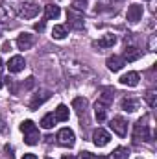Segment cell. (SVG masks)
Wrapping results in <instances>:
<instances>
[{"label": "cell", "instance_id": "obj_19", "mask_svg": "<svg viewBox=\"0 0 157 159\" xmlns=\"http://www.w3.org/2000/svg\"><path fill=\"white\" fill-rule=\"evenodd\" d=\"M54 117H56V120H59V122H67L69 120V107L65 104H59L57 109H56V113H54Z\"/></svg>", "mask_w": 157, "mask_h": 159}, {"label": "cell", "instance_id": "obj_33", "mask_svg": "<svg viewBox=\"0 0 157 159\" xmlns=\"http://www.w3.org/2000/svg\"><path fill=\"white\" fill-rule=\"evenodd\" d=\"M46 159H52V157H46Z\"/></svg>", "mask_w": 157, "mask_h": 159}, {"label": "cell", "instance_id": "obj_9", "mask_svg": "<svg viewBox=\"0 0 157 159\" xmlns=\"http://www.w3.org/2000/svg\"><path fill=\"white\" fill-rule=\"evenodd\" d=\"M7 70L11 72V74H17V72H20L24 67H26V61H24V57L22 56H13L9 61H7Z\"/></svg>", "mask_w": 157, "mask_h": 159}, {"label": "cell", "instance_id": "obj_12", "mask_svg": "<svg viewBox=\"0 0 157 159\" xmlns=\"http://www.w3.org/2000/svg\"><path fill=\"white\" fill-rule=\"evenodd\" d=\"M48 98H50V93H48V91L35 93V94H34V98L30 100V109H37V107H39V106H43Z\"/></svg>", "mask_w": 157, "mask_h": 159}, {"label": "cell", "instance_id": "obj_27", "mask_svg": "<svg viewBox=\"0 0 157 159\" xmlns=\"http://www.w3.org/2000/svg\"><path fill=\"white\" fill-rule=\"evenodd\" d=\"M35 30H37V32H43V30H44V22H37V24H35Z\"/></svg>", "mask_w": 157, "mask_h": 159}, {"label": "cell", "instance_id": "obj_7", "mask_svg": "<svg viewBox=\"0 0 157 159\" xmlns=\"http://www.w3.org/2000/svg\"><path fill=\"white\" fill-rule=\"evenodd\" d=\"M109 141H111L109 131H105V129H102V128H98V129H94V131H92V143H94L98 148L107 146V144H109Z\"/></svg>", "mask_w": 157, "mask_h": 159}, {"label": "cell", "instance_id": "obj_1", "mask_svg": "<svg viewBox=\"0 0 157 159\" xmlns=\"http://www.w3.org/2000/svg\"><path fill=\"white\" fill-rule=\"evenodd\" d=\"M113 98H115V89H109V87L102 89V94L98 96V100L94 104V115H96V119L100 122L105 120L107 111H109V107L113 104Z\"/></svg>", "mask_w": 157, "mask_h": 159}, {"label": "cell", "instance_id": "obj_10", "mask_svg": "<svg viewBox=\"0 0 157 159\" xmlns=\"http://www.w3.org/2000/svg\"><path fill=\"white\" fill-rule=\"evenodd\" d=\"M34 44H35V35H32V34H20V35L17 37V46H19V50H30Z\"/></svg>", "mask_w": 157, "mask_h": 159}, {"label": "cell", "instance_id": "obj_28", "mask_svg": "<svg viewBox=\"0 0 157 159\" xmlns=\"http://www.w3.org/2000/svg\"><path fill=\"white\" fill-rule=\"evenodd\" d=\"M22 159H37V156H35V154H24Z\"/></svg>", "mask_w": 157, "mask_h": 159}, {"label": "cell", "instance_id": "obj_5", "mask_svg": "<svg viewBox=\"0 0 157 159\" xmlns=\"http://www.w3.org/2000/svg\"><path fill=\"white\" fill-rule=\"evenodd\" d=\"M67 19H69V28H72V30H83V15L79 13L78 9H74V7H70L69 11H67Z\"/></svg>", "mask_w": 157, "mask_h": 159}, {"label": "cell", "instance_id": "obj_3", "mask_svg": "<svg viewBox=\"0 0 157 159\" xmlns=\"http://www.w3.org/2000/svg\"><path fill=\"white\" fill-rule=\"evenodd\" d=\"M152 141V131L146 124V119H141L133 126V143H148Z\"/></svg>", "mask_w": 157, "mask_h": 159}, {"label": "cell", "instance_id": "obj_23", "mask_svg": "<svg viewBox=\"0 0 157 159\" xmlns=\"http://www.w3.org/2000/svg\"><path fill=\"white\" fill-rule=\"evenodd\" d=\"M56 122H57V120L54 117V113H48V115H44V117L41 119V126H43L44 129H52Z\"/></svg>", "mask_w": 157, "mask_h": 159}, {"label": "cell", "instance_id": "obj_4", "mask_svg": "<svg viewBox=\"0 0 157 159\" xmlns=\"http://www.w3.org/2000/svg\"><path fill=\"white\" fill-rule=\"evenodd\" d=\"M56 139H57V143H59L61 146H65V148H72L74 143H76V135H74V131L69 129V128L59 129L57 135H56Z\"/></svg>", "mask_w": 157, "mask_h": 159}, {"label": "cell", "instance_id": "obj_32", "mask_svg": "<svg viewBox=\"0 0 157 159\" xmlns=\"http://www.w3.org/2000/svg\"><path fill=\"white\" fill-rule=\"evenodd\" d=\"M111 2H117V0H111Z\"/></svg>", "mask_w": 157, "mask_h": 159}, {"label": "cell", "instance_id": "obj_6", "mask_svg": "<svg viewBox=\"0 0 157 159\" xmlns=\"http://www.w3.org/2000/svg\"><path fill=\"white\" fill-rule=\"evenodd\" d=\"M109 128L117 133L118 137H126V133H128V120L124 117H113V120L109 122Z\"/></svg>", "mask_w": 157, "mask_h": 159}, {"label": "cell", "instance_id": "obj_11", "mask_svg": "<svg viewBox=\"0 0 157 159\" xmlns=\"http://www.w3.org/2000/svg\"><path fill=\"white\" fill-rule=\"evenodd\" d=\"M128 20L129 22H139L141 19H142V6H139V4H131L129 7H128Z\"/></svg>", "mask_w": 157, "mask_h": 159}, {"label": "cell", "instance_id": "obj_26", "mask_svg": "<svg viewBox=\"0 0 157 159\" xmlns=\"http://www.w3.org/2000/svg\"><path fill=\"white\" fill-rule=\"evenodd\" d=\"M7 131V124H6V120L0 117V133H6Z\"/></svg>", "mask_w": 157, "mask_h": 159}, {"label": "cell", "instance_id": "obj_20", "mask_svg": "<svg viewBox=\"0 0 157 159\" xmlns=\"http://www.w3.org/2000/svg\"><path fill=\"white\" fill-rule=\"evenodd\" d=\"M115 43H117V35L105 34L102 39L98 41V46H100V48H111V46H115Z\"/></svg>", "mask_w": 157, "mask_h": 159}, {"label": "cell", "instance_id": "obj_24", "mask_svg": "<svg viewBox=\"0 0 157 159\" xmlns=\"http://www.w3.org/2000/svg\"><path fill=\"white\" fill-rule=\"evenodd\" d=\"M144 100H146V104H148L150 107H155L157 106V91H148V93L144 94Z\"/></svg>", "mask_w": 157, "mask_h": 159}, {"label": "cell", "instance_id": "obj_8", "mask_svg": "<svg viewBox=\"0 0 157 159\" xmlns=\"http://www.w3.org/2000/svg\"><path fill=\"white\" fill-rule=\"evenodd\" d=\"M39 11H41L39 4L28 2V4H22V7H20V17H24V19H34V17L39 15Z\"/></svg>", "mask_w": 157, "mask_h": 159}, {"label": "cell", "instance_id": "obj_18", "mask_svg": "<svg viewBox=\"0 0 157 159\" xmlns=\"http://www.w3.org/2000/svg\"><path fill=\"white\" fill-rule=\"evenodd\" d=\"M120 107H122L124 111H128V113H133V111L139 109V102H137L135 98H122Z\"/></svg>", "mask_w": 157, "mask_h": 159}, {"label": "cell", "instance_id": "obj_15", "mask_svg": "<svg viewBox=\"0 0 157 159\" xmlns=\"http://www.w3.org/2000/svg\"><path fill=\"white\" fill-rule=\"evenodd\" d=\"M139 80H141V76H139V72H128V74H124L122 78H120V83L122 85H128V87H137L139 85Z\"/></svg>", "mask_w": 157, "mask_h": 159}, {"label": "cell", "instance_id": "obj_22", "mask_svg": "<svg viewBox=\"0 0 157 159\" xmlns=\"http://www.w3.org/2000/svg\"><path fill=\"white\" fill-rule=\"evenodd\" d=\"M52 37L54 39H65L67 37V26H63V24L54 26L52 28Z\"/></svg>", "mask_w": 157, "mask_h": 159}, {"label": "cell", "instance_id": "obj_21", "mask_svg": "<svg viewBox=\"0 0 157 159\" xmlns=\"http://www.w3.org/2000/svg\"><path fill=\"white\" fill-rule=\"evenodd\" d=\"M129 157V150L124 148V146H118L113 150V154L109 156V159H128Z\"/></svg>", "mask_w": 157, "mask_h": 159}, {"label": "cell", "instance_id": "obj_14", "mask_svg": "<svg viewBox=\"0 0 157 159\" xmlns=\"http://www.w3.org/2000/svg\"><path fill=\"white\" fill-rule=\"evenodd\" d=\"M141 56H142V52H141L137 46H126L122 59H124V61H128V63H131V61H137Z\"/></svg>", "mask_w": 157, "mask_h": 159}, {"label": "cell", "instance_id": "obj_17", "mask_svg": "<svg viewBox=\"0 0 157 159\" xmlns=\"http://www.w3.org/2000/svg\"><path fill=\"white\" fill-rule=\"evenodd\" d=\"M59 13H61L59 6H56V4H48V6H44V19H46V20L57 19V17H59Z\"/></svg>", "mask_w": 157, "mask_h": 159}, {"label": "cell", "instance_id": "obj_13", "mask_svg": "<svg viewBox=\"0 0 157 159\" xmlns=\"http://www.w3.org/2000/svg\"><path fill=\"white\" fill-rule=\"evenodd\" d=\"M105 65H107V69H109V70L118 72V70H122V67L126 65V61L122 59V56H111V57H107Z\"/></svg>", "mask_w": 157, "mask_h": 159}, {"label": "cell", "instance_id": "obj_2", "mask_svg": "<svg viewBox=\"0 0 157 159\" xmlns=\"http://www.w3.org/2000/svg\"><path fill=\"white\" fill-rule=\"evenodd\" d=\"M20 131L24 133V143L26 144H30V146H34V144H37L39 143V129H37V126L32 122V120H24L22 124H20Z\"/></svg>", "mask_w": 157, "mask_h": 159}, {"label": "cell", "instance_id": "obj_16", "mask_svg": "<svg viewBox=\"0 0 157 159\" xmlns=\"http://www.w3.org/2000/svg\"><path fill=\"white\" fill-rule=\"evenodd\" d=\"M87 98H83V96H78V98H74L72 100V107L76 109V113H78L79 117L81 115H85V111H87Z\"/></svg>", "mask_w": 157, "mask_h": 159}, {"label": "cell", "instance_id": "obj_31", "mask_svg": "<svg viewBox=\"0 0 157 159\" xmlns=\"http://www.w3.org/2000/svg\"><path fill=\"white\" fill-rule=\"evenodd\" d=\"M0 70H2V59H0Z\"/></svg>", "mask_w": 157, "mask_h": 159}, {"label": "cell", "instance_id": "obj_30", "mask_svg": "<svg viewBox=\"0 0 157 159\" xmlns=\"http://www.w3.org/2000/svg\"><path fill=\"white\" fill-rule=\"evenodd\" d=\"M2 85H4V81H2V76H0V89H2Z\"/></svg>", "mask_w": 157, "mask_h": 159}, {"label": "cell", "instance_id": "obj_29", "mask_svg": "<svg viewBox=\"0 0 157 159\" xmlns=\"http://www.w3.org/2000/svg\"><path fill=\"white\" fill-rule=\"evenodd\" d=\"M61 159H76V156H63Z\"/></svg>", "mask_w": 157, "mask_h": 159}, {"label": "cell", "instance_id": "obj_25", "mask_svg": "<svg viewBox=\"0 0 157 159\" xmlns=\"http://www.w3.org/2000/svg\"><path fill=\"white\" fill-rule=\"evenodd\" d=\"M81 159H107V157L96 156V154H91V152H81Z\"/></svg>", "mask_w": 157, "mask_h": 159}]
</instances>
